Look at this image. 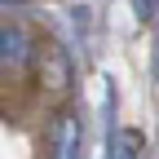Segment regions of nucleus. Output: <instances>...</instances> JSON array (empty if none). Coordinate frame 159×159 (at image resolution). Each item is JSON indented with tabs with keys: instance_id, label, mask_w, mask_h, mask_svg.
Wrapping results in <instances>:
<instances>
[{
	"instance_id": "nucleus-1",
	"label": "nucleus",
	"mask_w": 159,
	"mask_h": 159,
	"mask_svg": "<svg viewBox=\"0 0 159 159\" xmlns=\"http://www.w3.org/2000/svg\"><path fill=\"white\" fill-rule=\"evenodd\" d=\"M31 49H35V53H31V66H35V84H40V93L53 97V102H66L71 80H75L66 49L57 44V40H40V44H31Z\"/></svg>"
},
{
	"instance_id": "nucleus-2",
	"label": "nucleus",
	"mask_w": 159,
	"mask_h": 159,
	"mask_svg": "<svg viewBox=\"0 0 159 159\" xmlns=\"http://www.w3.org/2000/svg\"><path fill=\"white\" fill-rule=\"evenodd\" d=\"M80 142H84V133H80V115L71 106H62L53 115V124L44 133V150L49 159H80Z\"/></svg>"
},
{
	"instance_id": "nucleus-3",
	"label": "nucleus",
	"mask_w": 159,
	"mask_h": 159,
	"mask_svg": "<svg viewBox=\"0 0 159 159\" xmlns=\"http://www.w3.org/2000/svg\"><path fill=\"white\" fill-rule=\"evenodd\" d=\"M146 155H150V146H146L142 128H115L106 142V159H146Z\"/></svg>"
},
{
	"instance_id": "nucleus-4",
	"label": "nucleus",
	"mask_w": 159,
	"mask_h": 159,
	"mask_svg": "<svg viewBox=\"0 0 159 159\" xmlns=\"http://www.w3.org/2000/svg\"><path fill=\"white\" fill-rule=\"evenodd\" d=\"M31 53H35V49H27V35H22V27H18V22H5V31H0V57H5V71L22 66Z\"/></svg>"
}]
</instances>
